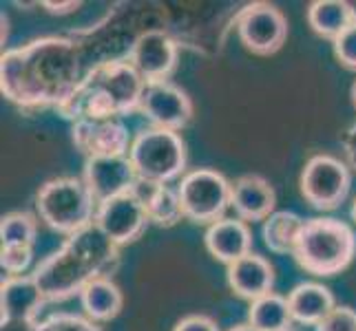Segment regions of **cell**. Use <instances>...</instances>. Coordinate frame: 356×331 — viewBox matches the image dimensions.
Segmentation results:
<instances>
[{
    "instance_id": "cell-18",
    "label": "cell",
    "mask_w": 356,
    "mask_h": 331,
    "mask_svg": "<svg viewBox=\"0 0 356 331\" xmlns=\"http://www.w3.org/2000/svg\"><path fill=\"white\" fill-rule=\"evenodd\" d=\"M204 243L206 250L213 254V259L232 265L252 252V232L245 221L224 217L217 223L208 226Z\"/></svg>"
},
{
    "instance_id": "cell-19",
    "label": "cell",
    "mask_w": 356,
    "mask_h": 331,
    "mask_svg": "<svg viewBox=\"0 0 356 331\" xmlns=\"http://www.w3.org/2000/svg\"><path fill=\"white\" fill-rule=\"evenodd\" d=\"M131 194L140 201L151 223L159 228H173L184 219L179 194L177 190L168 188L166 183L138 179L133 183Z\"/></svg>"
},
{
    "instance_id": "cell-8",
    "label": "cell",
    "mask_w": 356,
    "mask_h": 331,
    "mask_svg": "<svg viewBox=\"0 0 356 331\" xmlns=\"http://www.w3.org/2000/svg\"><path fill=\"white\" fill-rule=\"evenodd\" d=\"M301 194L316 210H337L348 199L352 173L346 162L332 155H314L301 170Z\"/></svg>"
},
{
    "instance_id": "cell-15",
    "label": "cell",
    "mask_w": 356,
    "mask_h": 331,
    "mask_svg": "<svg viewBox=\"0 0 356 331\" xmlns=\"http://www.w3.org/2000/svg\"><path fill=\"white\" fill-rule=\"evenodd\" d=\"M44 296L35 285L33 276H7L0 287V307L5 323L38 325V316L44 305Z\"/></svg>"
},
{
    "instance_id": "cell-10",
    "label": "cell",
    "mask_w": 356,
    "mask_h": 331,
    "mask_svg": "<svg viewBox=\"0 0 356 331\" xmlns=\"http://www.w3.org/2000/svg\"><path fill=\"white\" fill-rule=\"evenodd\" d=\"M177 42L162 29H146L133 40L129 62L144 78L146 84L166 82L177 67Z\"/></svg>"
},
{
    "instance_id": "cell-24",
    "label": "cell",
    "mask_w": 356,
    "mask_h": 331,
    "mask_svg": "<svg viewBox=\"0 0 356 331\" xmlns=\"http://www.w3.org/2000/svg\"><path fill=\"white\" fill-rule=\"evenodd\" d=\"M248 323L257 331H290V325L294 321L288 298L273 291L264 298L252 300L248 309Z\"/></svg>"
},
{
    "instance_id": "cell-11",
    "label": "cell",
    "mask_w": 356,
    "mask_h": 331,
    "mask_svg": "<svg viewBox=\"0 0 356 331\" xmlns=\"http://www.w3.org/2000/svg\"><path fill=\"white\" fill-rule=\"evenodd\" d=\"M140 113L149 117L155 128L179 133L193 119V102L186 91L175 87L173 82H153L146 84Z\"/></svg>"
},
{
    "instance_id": "cell-6",
    "label": "cell",
    "mask_w": 356,
    "mask_h": 331,
    "mask_svg": "<svg viewBox=\"0 0 356 331\" xmlns=\"http://www.w3.org/2000/svg\"><path fill=\"white\" fill-rule=\"evenodd\" d=\"M129 159L138 179L168 183L184 177L186 170V144L179 133L164 128H144L133 137Z\"/></svg>"
},
{
    "instance_id": "cell-20",
    "label": "cell",
    "mask_w": 356,
    "mask_h": 331,
    "mask_svg": "<svg viewBox=\"0 0 356 331\" xmlns=\"http://www.w3.org/2000/svg\"><path fill=\"white\" fill-rule=\"evenodd\" d=\"M288 305L292 321L299 325L316 327L323 318L337 307L332 291L321 283H299L288 294Z\"/></svg>"
},
{
    "instance_id": "cell-37",
    "label": "cell",
    "mask_w": 356,
    "mask_h": 331,
    "mask_svg": "<svg viewBox=\"0 0 356 331\" xmlns=\"http://www.w3.org/2000/svg\"><path fill=\"white\" fill-rule=\"evenodd\" d=\"M290 331H292V329H290Z\"/></svg>"
},
{
    "instance_id": "cell-28",
    "label": "cell",
    "mask_w": 356,
    "mask_h": 331,
    "mask_svg": "<svg viewBox=\"0 0 356 331\" xmlns=\"http://www.w3.org/2000/svg\"><path fill=\"white\" fill-rule=\"evenodd\" d=\"M316 331H356V309L348 307V305H337L316 325Z\"/></svg>"
},
{
    "instance_id": "cell-30",
    "label": "cell",
    "mask_w": 356,
    "mask_h": 331,
    "mask_svg": "<svg viewBox=\"0 0 356 331\" xmlns=\"http://www.w3.org/2000/svg\"><path fill=\"white\" fill-rule=\"evenodd\" d=\"M173 331H219V327L213 318H208L204 314H193L181 318Z\"/></svg>"
},
{
    "instance_id": "cell-7",
    "label": "cell",
    "mask_w": 356,
    "mask_h": 331,
    "mask_svg": "<svg viewBox=\"0 0 356 331\" xmlns=\"http://www.w3.org/2000/svg\"><path fill=\"white\" fill-rule=\"evenodd\" d=\"M230 192L232 183L211 168L191 170L177 186L184 217L200 226H213L224 219L230 205Z\"/></svg>"
},
{
    "instance_id": "cell-12",
    "label": "cell",
    "mask_w": 356,
    "mask_h": 331,
    "mask_svg": "<svg viewBox=\"0 0 356 331\" xmlns=\"http://www.w3.org/2000/svg\"><path fill=\"white\" fill-rule=\"evenodd\" d=\"M149 223L151 221L146 217L144 207L131 192L100 203L95 212V228L118 248L140 239Z\"/></svg>"
},
{
    "instance_id": "cell-32",
    "label": "cell",
    "mask_w": 356,
    "mask_h": 331,
    "mask_svg": "<svg viewBox=\"0 0 356 331\" xmlns=\"http://www.w3.org/2000/svg\"><path fill=\"white\" fill-rule=\"evenodd\" d=\"M346 146H348V155L352 157V162H354V166H356V126H354V130L348 133Z\"/></svg>"
},
{
    "instance_id": "cell-14",
    "label": "cell",
    "mask_w": 356,
    "mask_h": 331,
    "mask_svg": "<svg viewBox=\"0 0 356 331\" xmlns=\"http://www.w3.org/2000/svg\"><path fill=\"white\" fill-rule=\"evenodd\" d=\"M82 181L87 183L97 205L131 192L133 183L138 181L135 168L129 157H100L87 159Z\"/></svg>"
},
{
    "instance_id": "cell-25",
    "label": "cell",
    "mask_w": 356,
    "mask_h": 331,
    "mask_svg": "<svg viewBox=\"0 0 356 331\" xmlns=\"http://www.w3.org/2000/svg\"><path fill=\"white\" fill-rule=\"evenodd\" d=\"M35 235H38V221L29 212H9L0 223V241L3 248H22L31 250Z\"/></svg>"
},
{
    "instance_id": "cell-26",
    "label": "cell",
    "mask_w": 356,
    "mask_h": 331,
    "mask_svg": "<svg viewBox=\"0 0 356 331\" xmlns=\"http://www.w3.org/2000/svg\"><path fill=\"white\" fill-rule=\"evenodd\" d=\"M33 331H102V329L87 316L60 312V314H51L42 318V321H38Z\"/></svg>"
},
{
    "instance_id": "cell-3",
    "label": "cell",
    "mask_w": 356,
    "mask_h": 331,
    "mask_svg": "<svg viewBox=\"0 0 356 331\" xmlns=\"http://www.w3.org/2000/svg\"><path fill=\"white\" fill-rule=\"evenodd\" d=\"M146 82L127 60H106L87 71L82 84L58 113L73 121L120 119L140 110Z\"/></svg>"
},
{
    "instance_id": "cell-33",
    "label": "cell",
    "mask_w": 356,
    "mask_h": 331,
    "mask_svg": "<svg viewBox=\"0 0 356 331\" xmlns=\"http://www.w3.org/2000/svg\"><path fill=\"white\" fill-rule=\"evenodd\" d=\"M228 331H257L250 323H243V325H235V327H230Z\"/></svg>"
},
{
    "instance_id": "cell-21",
    "label": "cell",
    "mask_w": 356,
    "mask_h": 331,
    "mask_svg": "<svg viewBox=\"0 0 356 331\" xmlns=\"http://www.w3.org/2000/svg\"><path fill=\"white\" fill-rule=\"evenodd\" d=\"M80 303L93 323H108L124 307V296L111 278H97L82 289Z\"/></svg>"
},
{
    "instance_id": "cell-2",
    "label": "cell",
    "mask_w": 356,
    "mask_h": 331,
    "mask_svg": "<svg viewBox=\"0 0 356 331\" xmlns=\"http://www.w3.org/2000/svg\"><path fill=\"white\" fill-rule=\"evenodd\" d=\"M120 265V248L89 226L67 237L63 248L33 269L31 276L47 303L67 300L97 278H111Z\"/></svg>"
},
{
    "instance_id": "cell-1",
    "label": "cell",
    "mask_w": 356,
    "mask_h": 331,
    "mask_svg": "<svg viewBox=\"0 0 356 331\" xmlns=\"http://www.w3.org/2000/svg\"><path fill=\"white\" fill-rule=\"evenodd\" d=\"M80 69L76 42L42 38L3 56L0 87L7 100L20 108L54 106L58 110L82 84Z\"/></svg>"
},
{
    "instance_id": "cell-34",
    "label": "cell",
    "mask_w": 356,
    "mask_h": 331,
    "mask_svg": "<svg viewBox=\"0 0 356 331\" xmlns=\"http://www.w3.org/2000/svg\"><path fill=\"white\" fill-rule=\"evenodd\" d=\"M350 97H352V104H354V108H356V82L352 84V91H350Z\"/></svg>"
},
{
    "instance_id": "cell-13",
    "label": "cell",
    "mask_w": 356,
    "mask_h": 331,
    "mask_svg": "<svg viewBox=\"0 0 356 331\" xmlns=\"http://www.w3.org/2000/svg\"><path fill=\"white\" fill-rule=\"evenodd\" d=\"M71 137L76 148L87 159L100 157H129L131 133L120 119L104 121H73Z\"/></svg>"
},
{
    "instance_id": "cell-36",
    "label": "cell",
    "mask_w": 356,
    "mask_h": 331,
    "mask_svg": "<svg viewBox=\"0 0 356 331\" xmlns=\"http://www.w3.org/2000/svg\"><path fill=\"white\" fill-rule=\"evenodd\" d=\"M352 219L356 221V199H354V205H352Z\"/></svg>"
},
{
    "instance_id": "cell-5",
    "label": "cell",
    "mask_w": 356,
    "mask_h": 331,
    "mask_svg": "<svg viewBox=\"0 0 356 331\" xmlns=\"http://www.w3.org/2000/svg\"><path fill=\"white\" fill-rule=\"evenodd\" d=\"M35 210L47 228L73 237L95 223L97 201L82 179L56 177L40 186L35 194Z\"/></svg>"
},
{
    "instance_id": "cell-31",
    "label": "cell",
    "mask_w": 356,
    "mask_h": 331,
    "mask_svg": "<svg viewBox=\"0 0 356 331\" xmlns=\"http://www.w3.org/2000/svg\"><path fill=\"white\" fill-rule=\"evenodd\" d=\"M42 7H47V11H51V14H69L73 11L78 5L76 3H42Z\"/></svg>"
},
{
    "instance_id": "cell-23",
    "label": "cell",
    "mask_w": 356,
    "mask_h": 331,
    "mask_svg": "<svg viewBox=\"0 0 356 331\" xmlns=\"http://www.w3.org/2000/svg\"><path fill=\"white\" fill-rule=\"evenodd\" d=\"M308 24L316 35L334 40L343 29L352 24L350 3L346 0H314L308 7Z\"/></svg>"
},
{
    "instance_id": "cell-16",
    "label": "cell",
    "mask_w": 356,
    "mask_h": 331,
    "mask_svg": "<svg viewBox=\"0 0 356 331\" xmlns=\"http://www.w3.org/2000/svg\"><path fill=\"white\" fill-rule=\"evenodd\" d=\"M277 192L270 186V181L261 175H243L232 181L230 205L235 207L237 219L241 221H266L275 214Z\"/></svg>"
},
{
    "instance_id": "cell-17",
    "label": "cell",
    "mask_w": 356,
    "mask_h": 331,
    "mask_svg": "<svg viewBox=\"0 0 356 331\" xmlns=\"http://www.w3.org/2000/svg\"><path fill=\"white\" fill-rule=\"evenodd\" d=\"M228 285L239 298L257 300L273 294L275 267L266 256L250 252L248 256L228 265Z\"/></svg>"
},
{
    "instance_id": "cell-35",
    "label": "cell",
    "mask_w": 356,
    "mask_h": 331,
    "mask_svg": "<svg viewBox=\"0 0 356 331\" xmlns=\"http://www.w3.org/2000/svg\"><path fill=\"white\" fill-rule=\"evenodd\" d=\"M350 11H352V22L356 24V3H350Z\"/></svg>"
},
{
    "instance_id": "cell-4",
    "label": "cell",
    "mask_w": 356,
    "mask_h": 331,
    "mask_svg": "<svg viewBox=\"0 0 356 331\" xmlns=\"http://www.w3.org/2000/svg\"><path fill=\"white\" fill-rule=\"evenodd\" d=\"M294 261L314 276H334L356 256V235L341 219H308L294 248Z\"/></svg>"
},
{
    "instance_id": "cell-29",
    "label": "cell",
    "mask_w": 356,
    "mask_h": 331,
    "mask_svg": "<svg viewBox=\"0 0 356 331\" xmlns=\"http://www.w3.org/2000/svg\"><path fill=\"white\" fill-rule=\"evenodd\" d=\"M33 250L22 248H0V265L7 272V276H22L31 265Z\"/></svg>"
},
{
    "instance_id": "cell-9",
    "label": "cell",
    "mask_w": 356,
    "mask_h": 331,
    "mask_svg": "<svg viewBox=\"0 0 356 331\" xmlns=\"http://www.w3.org/2000/svg\"><path fill=\"white\" fill-rule=\"evenodd\" d=\"M241 44L257 56H273L288 38V20L284 11L270 3L245 5L235 16Z\"/></svg>"
},
{
    "instance_id": "cell-27",
    "label": "cell",
    "mask_w": 356,
    "mask_h": 331,
    "mask_svg": "<svg viewBox=\"0 0 356 331\" xmlns=\"http://www.w3.org/2000/svg\"><path fill=\"white\" fill-rule=\"evenodd\" d=\"M332 49H334L337 60L343 67L356 71V24L354 22L332 40Z\"/></svg>"
},
{
    "instance_id": "cell-22",
    "label": "cell",
    "mask_w": 356,
    "mask_h": 331,
    "mask_svg": "<svg viewBox=\"0 0 356 331\" xmlns=\"http://www.w3.org/2000/svg\"><path fill=\"white\" fill-rule=\"evenodd\" d=\"M303 226L305 221L294 212L279 210L275 214H270L264 221V230H261L266 248L275 254H294Z\"/></svg>"
}]
</instances>
